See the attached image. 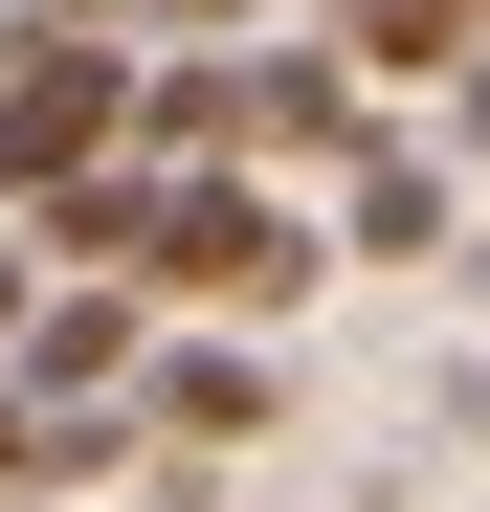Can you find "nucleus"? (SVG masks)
Listing matches in <instances>:
<instances>
[{
	"mask_svg": "<svg viewBox=\"0 0 490 512\" xmlns=\"http://www.w3.org/2000/svg\"><path fill=\"white\" fill-rule=\"evenodd\" d=\"M112 156H134V67L90 23H45L0 67V201H67V179H112Z\"/></svg>",
	"mask_w": 490,
	"mask_h": 512,
	"instance_id": "obj_1",
	"label": "nucleus"
},
{
	"mask_svg": "<svg viewBox=\"0 0 490 512\" xmlns=\"http://www.w3.org/2000/svg\"><path fill=\"white\" fill-rule=\"evenodd\" d=\"M134 134H179L201 179H223V156H290V134H335V67H156V90H134Z\"/></svg>",
	"mask_w": 490,
	"mask_h": 512,
	"instance_id": "obj_2",
	"label": "nucleus"
},
{
	"mask_svg": "<svg viewBox=\"0 0 490 512\" xmlns=\"http://www.w3.org/2000/svg\"><path fill=\"white\" fill-rule=\"evenodd\" d=\"M156 423H179V446H245V423H268V357H223V334L156 357Z\"/></svg>",
	"mask_w": 490,
	"mask_h": 512,
	"instance_id": "obj_3",
	"label": "nucleus"
},
{
	"mask_svg": "<svg viewBox=\"0 0 490 512\" xmlns=\"http://www.w3.org/2000/svg\"><path fill=\"white\" fill-rule=\"evenodd\" d=\"M357 245H379V268H424V245H446V179H424V156H357Z\"/></svg>",
	"mask_w": 490,
	"mask_h": 512,
	"instance_id": "obj_4",
	"label": "nucleus"
},
{
	"mask_svg": "<svg viewBox=\"0 0 490 512\" xmlns=\"http://www.w3.org/2000/svg\"><path fill=\"white\" fill-rule=\"evenodd\" d=\"M335 23H357L379 67H468V45H490V0H335Z\"/></svg>",
	"mask_w": 490,
	"mask_h": 512,
	"instance_id": "obj_5",
	"label": "nucleus"
},
{
	"mask_svg": "<svg viewBox=\"0 0 490 512\" xmlns=\"http://www.w3.org/2000/svg\"><path fill=\"white\" fill-rule=\"evenodd\" d=\"M45 23H156V45H223L245 0H45Z\"/></svg>",
	"mask_w": 490,
	"mask_h": 512,
	"instance_id": "obj_6",
	"label": "nucleus"
},
{
	"mask_svg": "<svg viewBox=\"0 0 490 512\" xmlns=\"http://www.w3.org/2000/svg\"><path fill=\"white\" fill-rule=\"evenodd\" d=\"M0 512H23V401H0Z\"/></svg>",
	"mask_w": 490,
	"mask_h": 512,
	"instance_id": "obj_7",
	"label": "nucleus"
},
{
	"mask_svg": "<svg viewBox=\"0 0 490 512\" xmlns=\"http://www.w3.org/2000/svg\"><path fill=\"white\" fill-rule=\"evenodd\" d=\"M0 334H23V268H0Z\"/></svg>",
	"mask_w": 490,
	"mask_h": 512,
	"instance_id": "obj_8",
	"label": "nucleus"
}]
</instances>
